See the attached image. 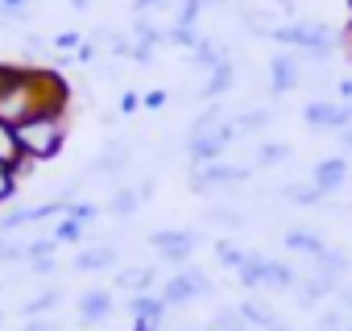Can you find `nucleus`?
<instances>
[{"label": "nucleus", "mask_w": 352, "mask_h": 331, "mask_svg": "<svg viewBox=\"0 0 352 331\" xmlns=\"http://www.w3.org/2000/svg\"><path fill=\"white\" fill-rule=\"evenodd\" d=\"M336 91H340V100H344V104H352V79H340V83H336Z\"/></svg>", "instance_id": "48"}, {"label": "nucleus", "mask_w": 352, "mask_h": 331, "mask_svg": "<svg viewBox=\"0 0 352 331\" xmlns=\"http://www.w3.org/2000/svg\"><path fill=\"white\" fill-rule=\"evenodd\" d=\"M34 9L30 0H0V21H30Z\"/></svg>", "instance_id": "30"}, {"label": "nucleus", "mask_w": 352, "mask_h": 331, "mask_svg": "<svg viewBox=\"0 0 352 331\" xmlns=\"http://www.w3.org/2000/svg\"><path fill=\"white\" fill-rule=\"evenodd\" d=\"M83 42H87V38H83L79 30H63V34L54 38V50H58V54H75V50H79Z\"/></svg>", "instance_id": "36"}, {"label": "nucleus", "mask_w": 352, "mask_h": 331, "mask_svg": "<svg viewBox=\"0 0 352 331\" xmlns=\"http://www.w3.org/2000/svg\"><path fill=\"white\" fill-rule=\"evenodd\" d=\"M67 216H71V220H79V224L87 228V224L100 216V207H96V203H67Z\"/></svg>", "instance_id": "38"}, {"label": "nucleus", "mask_w": 352, "mask_h": 331, "mask_svg": "<svg viewBox=\"0 0 352 331\" xmlns=\"http://www.w3.org/2000/svg\"><path fill=\"white\" fill-rule=\"evenodd\" d=\"M149 244L157 249V257L166 261V265H191V253H195V244H199V232H183V228H162V232H153L149 236Z\"/></svg>", "instance_id": "4"}, {"label": "nucleus", "mask_w": 352, "mask_h": 331, "mask_svg": "<svg viewBox=\"0 0 352 331\" xmlns=\"http://www.w3.org/2000/svg\"><path fill=\"white\" fill-rule=\"evenodd\" d=\"M336 290H340V273H327V269L315 265V273H311V277H298V286H294L298 310H315V302L336 298Z\"/></svg>", "instance_id": "5"}, {"label": "nucleus", "mask_w": 352, "mask_h": 331, "mask_svg": "<svg viewBox=\"0 0 352 331\" xmlns=\"http://www.w3.org/2000/svg\"><path fill=\"white\" fill-rule=\"evenodd\" d=\"M162 302L166 306H187V302H195V298H208L212 294V277L199 269V265H183L179 273H170L166 282H162Z\"/></svg>", "instance_id": "2"}, {"label": "nucleus", "mask_w": 352, "mask_h": 331, "mask_svg": "<svg viewBox=\"0 0 352 331\" xmlns=\"http://www.w3.org/2000/svg\"><path fill=\"white\" fill-rule=\"evenodd\" d=\"M137 207H141L137 187H116V191H112V199H108V212H112L116 220H133V216H137Z\"/></svg>", "instance_id": "19"}, {"label": "nucleus", "mask_w": 352, "mask_h": 331, "mask_svg": "<svg viewBox=\"0 0 352 331\" xmlns=\"http://www.w3.org/2000/svg\"><path fill=\"white\" fill-rule=\"evenodd\" d=\"M30 265H34V273H38V277H50V273L58 269V261H54V257H38V261H30Z\"/></svg>", "instance_id": "44"}, {"label": "nucleus", "mask_w": 352, "mask_h": 331, "mask_svg": "<svg viewBox=\"0 0 352 331\" xmlns=\"http://www.w3.org/2000/svg\"><path fill=\"white\" fill-rule=\"evenodd\" d=\"M232 120H236L241 133H261V128L270 124V108H249V112H241V116H232Z\"/></svg>", "instance_id": "25"}, {"label": "nucleus", "mask_w": 352, "mask_h": 331, "mask_svg": "<svg viewBox=\"0 0 352 331\" xmlns=\"http://www.w3.org/2000/svg\"><path fill=\"white\" fill-rule=\"evenodd\" d=\"M129 161H133V153H129V141H108L104 145V153L96 157V174H108V179H116V174H124L129 170Z\"/></svg>", "instance_id": "9"}, {"label": "nucleus", "mask_w": 352, "mask_h": 331, "mask_svg": "<svg viewBox=\"0 0 352 331\" xmlns=\"http://www.w3.org/2000/svg\"><path fill=\"white\" fill-rule=\"evenodd\" d=\"M58 302H63V290H42V294L25 306V319H42V315H50Z\"/></svg>", "instance_id": "24"}, {"label": "nucleus", "mask_w": 352, "mask_h": 331, "mask_svg": "<svg viewBox=\"0 0 352 331\" xmlns=\"http://www.w3.org/2000/svg\"><path fill=\"white\" fill-rule=\"evenodd\" d=\"M208 5H212V0H183L179 13H174V21H179V25H199V17H204Z\"/></svg>", "instance_id": "29"}, {"label": "nucleus", "mask_w": 352, "mask_h": 331, "mask_svg": "<svg viewBox=\"0 0 352 331\" xmlns=\"http://www.w3.org/2000/svg\"><path fill=\"white\" fill-rule=\"evenodd\" d=\"M265 261H270L265 253H249V257H245V265L236 269V277H241L245 290H261V286H265Z\"/></svg>", "instance_id": "20"}, {"label": "nucleus", "mask_w": 352, "mask_h": 331, "mask_svg": "<svg viewBox=\"0 0 352 331\" xmlns=\"http://www.w3.org/2000/svg\"><path fill=\"white\" fill-rule=\"evenodd\" d=\"M13 261H30V244L0 236V265H13Z\"/></svg>", "instance_id": "27"}, {"label": "nucleus", "mask_w": 352, "mask_h": 331, "mask_svg": "<svg viewBox=\"0 0 352 331\" xmlns=\"http://www.w3.org/2000/svg\"><path fill=\"white\" fill-rule=\"evenodd\" d=\"M166 100H170L166 91H145V95H141V108H149V112H157V108H162Z\"/></svg>", "instance_id": "42"}, {"label": "nucleus", "mask_w": 352, "mask_h": 331, "mask_svg": "<svg viewBox=\"0 0 352 331\" xmlns=\"http://www.w3.org/2000/svg\"><path fill=\"white\" fill-rule=\"evenodd\" d=\"M241 319H245V327H257V331H270L274 323H278V315H274V306L270 302H261V298H245L241 306Z\"/></svg>", "instance_id": "16"}, {"label": "nucleus", "mask_w": 352, "mask_h": 331, "mask_svg": "<svg viewBox=\"0 0 352 331\" xmlns=\"http://www.w3.org/2000/svg\"><path fill=\"white\" fill-rule=\"evenodd\" d=\"M83 232H87V228H83L79 220H71V216H63V220H58V228H54L50 236H54L58 244H79V240H83Z\"/></svg>", "instance_id": "26"}, {"label": "nucleus", "mask_w": 352, "mask_h": 331, "mask_svg": "<svg viewBox=\"0 0 352 331\" xmlns=\"http://www.w3.org/2000/svg\"><path fill=\"white\" fill-rule=\"evenodd\" d=\"M116 58H133V38H124V34H112V46H108Z\"/></svg>", "instance_id": "41"}, {"label": "nucleus", "mask_w": 352, "mask_h": 331, "mask_svg": "<svg viewBox=\"0 0 352 331\" xmlns=\"http://www.w3.org/2000/svg\"><path fill=\"white\" fill-rule=\"evenodd\" d=\"M208 331H228V327H212V323H208Z\"/></svg>", "instance_id": "54"}, {"label": "nucleus", "mask_w": 352, "mask_h": 331, "mask_svg": "<svg viewBox=\"0 0 352 331\" xmlns=\"http://www.w3.org/2000/svg\"><path fill=\"white\" fill-rule=\"evenodd\" d=\"M302 120L311 128H331V133H344L352 124V104H331V100H311L302 108Z\"/></svg>", "instance_id": "6"}, {"label": "nucleus", "mask_w": 352, "mask_h": 331, "mask_svg": "<svg viewBox=\"0 0 352 331\" xmlns=\"http://www.w3.org/2000/svg\"><path fill=\"white\" fill-rule=\"evenodd\" d=\"M232 83H236V67H232V58H224L220 67H212V71H208V79H204V87H199V100H204V104H212V100H220Z\"/></svg>", "instance_id": "11"}, {"label": "nucleus", "mask_w": 352, "mask_h": 331, "mask_svg": "<svg viewBox=\"0 0 352 331\" xmlns=\"http://www.w3.org/2000/svg\"><path fill=\"white\" fill-rule=\"evenodd\" d=\"M25 153H21V141H17V128L13 124H5L0 120V161H9V166H17Z\"/></svg>", "instance_id": "22"}, {"label": "nucleus", "mask_w": 352, "mask_h": 331, "mask_svg": "<svg viewBox=\"0 0 352 331\" xmlns=\"http://www.w3.org/2000/svg\"><path fill=\"white\" fill-rule=\"evenodd\" d=\"M17 183H21V179H17V170H13L9 161H0V207H5V203L17 195Z\"/></svg>", "instance_id": "32"}, {"label": "nucleus", "mask_w": 352, "mask_h": 331, "mask_svg": "<svg viewBox=\"0 0 352 331\" xmlns=\"http://www.w3.org/2000/svg\"><path fill=\"white\" fill-rule=\"evenodd\" d=\"M25 331H54V323H50V319H30Z\"/></svg>", "instance_id": "49"}, {"label": "nucleus", "mask_w": 352, "mask_h": 331, "mask_svg": "<svg viewBox=\"0 0 352 331\" xmlns=\"http://www.w3.org/2000/svg\"><path fill=\"white\" fill-rule=\"evenodd\" d=\"M129 310H133V319H145V323L162 327V319H166V310H170V306L162 302V294H133Z\"/></svg>", "instance_id": "15"}, {"label": "nucleus", "mask_w": 352, "mask_h": 331, "mask_svg": "<svg viewBox=\"0 0 352 331\" xmlns=\"http://www.w3.org/2000/svg\"><path fill=\"white\" fill-rule=\"evenodd\" d=\"M91 58H96V46H91V42H83V46L75 50V62H91Z\"/></svg>", "instance_id": "46"}, {"label": "nucleus", "mask_w": 352, "mask_h": 331, "mask_svg": "<svg viewBox=\"0 0 352 331\" xmlns=\"http://www.w3.org/2000/svg\"><path fill=\"white\" fill-rule=\"evenodd\" d=\"M91 9V0H71V13H87Z\"/></svg>", "instance_id": "52"}, {"label": "nucleus", "mask_w": 352, "mask_h": 331, "mask_svg": "<svg viewBox=\"0 0 352 331\" xmlns=\"http://www.w3.org/2000/svg\"><path fill=\"white\" fill-rule=\"evenodd\" d=\"M54 249H58L54 236H38V240H30V261H38V257H54Z\"/></svg>", "instance_id": "40"}, {"label": "nucleus", "mask_w": 352, "mask_h": 331, "mask_svg": "<svg viewBox=\"0 0 352 331\" xmlns=\"http://www.w3.org/2000/svg\"><path fill=\"white\" fill-rule=\"evenodd\" d=\"M282 244H286L290 253H302V257H311V261H319V257L327 253V244H323V236H319V232H311V228H290Z\"/></svg>", "instance_id": "12"}, {"label": "nucleus", "mask_w": 352, "mask_h": 331, "mask_svg": "<svg viewBox=\"0 0 352 331\" xmlns=\"http://www.w3.org/2000/svg\"><path fill=\"white\" fill-rule=\"evenodd\" d=\"M137 195H141V203L153 199V179H141V183H137Z\"/></svg>", "instance_id": "47"}, {"label": "nucleus", "mask_w": 352, "mask_h": 331, "mask_svg": "<svg viewBox=\"0 0 352 331\" xmlns=\"http://www.w3.org/2000/svg\"><path fill=\"white\" fill-rule=\"evenodd\" d=\"M241 183H249V166H228L224 157L208 161V166H195V174H191V191L195 195H212V191L241 187Z\"/></svg>", "instance_id": "3"}, {"label": "nucleus", "mask_w": 352, "mask_h": 331, "mask_svg": "<svg viewBox=\"0 0 352 331\" xmlns=\"http://www.w3.org/2000/svg\"><path fill=\"white\" fill-rule=\"evenodd\" d=\"M21 50H25V58H42V54H54V42H46L42 34H25Z\"/></svg>", "instance_id": "35"}, {"label": "nucleus", "mask_w": 352, "mask_h": 331, "mask_svg": "<svg viewBox=\"0 0 352 331\" xmlns=\"http://www.w3.org/2000/svg\"><path fill=\"white\" fill-rule=\"evenodd\" d=\"M116 286L129 290V294H153L157 273L149 265H129V269H116Z\"/></svg>", "instance_id": "14"}, {"label": "nucleus", "mask_w": 352, "mask_h": 331, "mask_svg": "<svg viewBox=\"0 0 352 331\" xmlns=\"http://www.w3.org/2000/svg\"><path fill=\"white\" fill-rule=\"evenodd\" d=\"M344 50H348V58H352V17H348V25H344Z\"/></svg>", "instance_id": "50"}, {"label": "nucleus", "mask_w": 352, "mask_h": 331, "mask_svg": "<svg viewBox=\"0 0 352 331\" xmlns=\"http://www.w3.org/2000/svg\"><path fill=\"white\" fill-rule=\"evenodd\" d=\"M166 9H170V0H133V17H153Z\"/></svg>", "instance_id": "39"}, {"label": "nucleus", "mask_w": 352, "mask_h": 331, "mask_svg": "<svg viewBox=\"0 0 352 331\" xmlns=\"http://www.w3.org/2000/svg\"><path fill=\"white\" fill-rule=\"evenodd\" d=\"M278 199H286V203H298V207H319L327 195H323L315 183H290V187H282V191H278Z\"/></svg>", "instance_id": "17"}, {"label": "nucleus", "mask_w": 352, "mask_h": 331, "mask_svg": "<svg viewBox=\"0 0 352 331\" xmlns=\"http://www.w3.org/2000/svg\"><path fill=\"white\" fill-rule=\"evenodd\" d=\"M315 265H319V269H327V273H340V277H344V273H348V253H340V249H331V244H327V253H323Z\"/></svg>", "instance_id": "33"}, {"label": "nucleus", "mask_w": 352, "mask_h": 331, "mask_svg": "<svg viewBox=\"0 0 352 331\" xmlns=\"http://www.w3.org/2000/svg\"><path fill=\"white\" fill-rule=\"evenodd\" d=\"M116 257H120V253H116V244H96V249H83L71 265H75L79 273H100V269H112V265H116Z\"/></svg>", "instance_id": "13"}, {"label": "nucleus", "mask_w": 352, "mask_h": 331, "mask_svg": "<svg viewBox=\"0 0 352 331\" xmlns=\"http://www.w3.org/2000/svg\"><path fill=\"white\" fill-rule=\"evenodd\" d=\"M191 54H195V62H199L204 71H212V67H220L224 58H232V54H228V46H220L216 38H204V42H199Z\"/></svg>", "instance_id": "21"}, {"label": "nucleus", "mask_w": 352, "mask_h": 331, "mask_svg": "<svg viewBox=\"0 0 352 331\" xmlns=\"http://www.w3.org/2000/svg\"><path fill=\"white\" fill-rule=\"evenodd\" d=\"M344 331H352V319H348V327H344Z\"/></svg>", "instance_id": "55"}, {"label": "nucleus", "mask_w": 352, "mask_h": 331, "mask_svg": "<svg viewBox=\"0 0 352 331\" xmlns=\"http://www.w3.org/2000/svg\"><path fill=\"white\" fill-rule=\"evenodd\" d=\"M137 108H141V95H137V91H124V95H120V116H133Z\"/></svg>", "instance_id": "43"}, {"label": "nucleus", "mask_w": 352, "mask_h": 331, "mask_svg": "<svg viewBox=\"0 0 352 331\" xmlns=\"http://www.w3.org/2000/svg\"><path fill=\"white\" fill-rule=\"evenodd\" d=\"M340 145H344V149H348V153H352V124H348V128H344V133H340Z\"/></svg>", "instance_id": "51"}, {"label": "nucleus", "mask_w": 352, "mask_h": 331, "mask_svg": "<svg viewBox=\"0 0 352 331\" xmlns=\"http://www.w3.org/2000/svg\"><path fill=\"white\" fill-rule=\"evenodd\" d=\"M216 257H220V265H228V269H241L245 265V249H236L232 240H216Z\"/></svg>", "instance_id": "31"}, {"label": "nucleus", "mask_w": 352, "mask_h": 331, "mask_svg": "<svg viewBox=\"0 0 352 331\" xmlns=\"http://www.w3.org/2000/svg\"><path fill=\"white\" fill-rule=\"evenodd\" d=\"M224 120H228V116H224V108H220V104H216V108H204V112L195 116L191 133H212V128H220ZM191 133H187V137H191Z\"/></svg>", "instance_id": "28"}, {"label": "nucleus", "mask_w": 352, "mask_h": 331, "mask_svg": "<svg viewBox=\"0 0 352 331\" xmlns=\"http://www.w3.org/2000/svg\"><path fill=\"white\" fill-rule=\"evenodd\" d=\"M112 315V290H83L79 294V323H104Z\"/></svg>", "instance_id": "10"}, {"label": "nucleus", "mask_w": 352, "mask_h": 331, "mask_svg": "<svg viewBox=\"0 0 352 331\" xmlns=\"http://www.w3.org/2000/svg\"><path fill=\"white\" fill-rule=\"evenodd\" d=\"M311 183H315L323 195H336L340 187H348V157H323V161H315Z\"/></svg>", "instance_id": "8"}, {"label": "nucleus", "mask_w": 352, "mask_h": 331, "mask_svg": "<svg viewBox=\"0 0 352 331\" xmlns=\"http://www.w3.org/2000/svg\"><path fill=\"white\" fill-rule=\"evenodd\" d=\"M270 331H294V327H290V323H282V319H278V323H274V327H270Z\"/></svg>", "instance_id": "53"}, {"label": "nucleus", "mask_w": 352, "mask_h": 331, "mask_svg": "<svg viewBox=\"0 0 352 331\" xmlns=\"http://www.w3.org/2000/svg\"><path fill=\"white\" fill-rule=\"evenodd\" d=\"M286 157H290V145H261L257 166H278V161H286Z\"/></svg>", "instance_id": "37"}, {"label": "nucleus", "mask_w": 352, "mask_h": 331, "mask_svg": "<svg viewBox=\"0 0 352 331\" xmlns=\"http://www.w3.org/2000/svg\"><path fill=\"white\" fill-rule=\"evenodd\" d=\"M274 5H278V13L286 21H298V0H274Z\"/></svg>", "instance_id": "45"}, {"label": "nucleus", "mask_w": 352, "mask_h": 331, "mask_svg": "<svg viewBox=\"0 0 352 331\" xmlns=\"http://www.w3.org/2000/svg\"><path fill=\"white\" fill-rule=\"evenodd\" d=\"M204 38H199V30L195 25H179V21H174L170 30H166V46H179V50H195Z\"/></svg>", "instance_id": "23"}, {"label": "nucleus", "mask_w": 352, "mask_h": 331, "mask_svg": "<svg viewBox=\"0 0 352 331\" xmlns=\"http://www.w3.org/2000/svg\"><path fill=\"white\" fill-rule=\"evenodd\" d=\"M208 220L212 224H224V228H241L245 224V212H236V207H208Z\"/></svg>", "instance_id": "34"}, {"label": "nucleus", "mask_w": 352, "mask_h": 331, "mask_svg": "<svg viewBox=\"0 0 352 331\" xmlns=\"http://www.w3.org/2000/svg\"><path fill=\"white\" fill-rule=\"evenodd\" d=\"M298 79H302V62H298V54H274V58H270V91H274V95L294 91Z\"/></svg>", "instance_id": "7"}, {"label": "nucleus", "mask_w": 352, "mask_h": 331, "mask_svg": "<svg viewBox=\"0 0 352 331\" xmlns=\"http://www.w3.org/2000/svg\"><path fill=\"white\" fill-rule=\"evenodd\" d=\"M21 153L34 161H54L67 145V112H38L25 124H17Z\"/></svg>", "instance_id": "1"}, {"label": "nucleus", "mask_w": 352, "mask_h": 331, "mask_svg": "<svg viewBox=\"0 0 352 331\" xmlns=\"http://www.w3.org/2000/svg\"><path fill=\"white\" fill-rule=\"evenodd\" d=\"M265 286L270 290H294L298 286V269L286 265V261H278V257H270L265 261Z\"/></svg>", "instance_id": "18"}]
</instances>
